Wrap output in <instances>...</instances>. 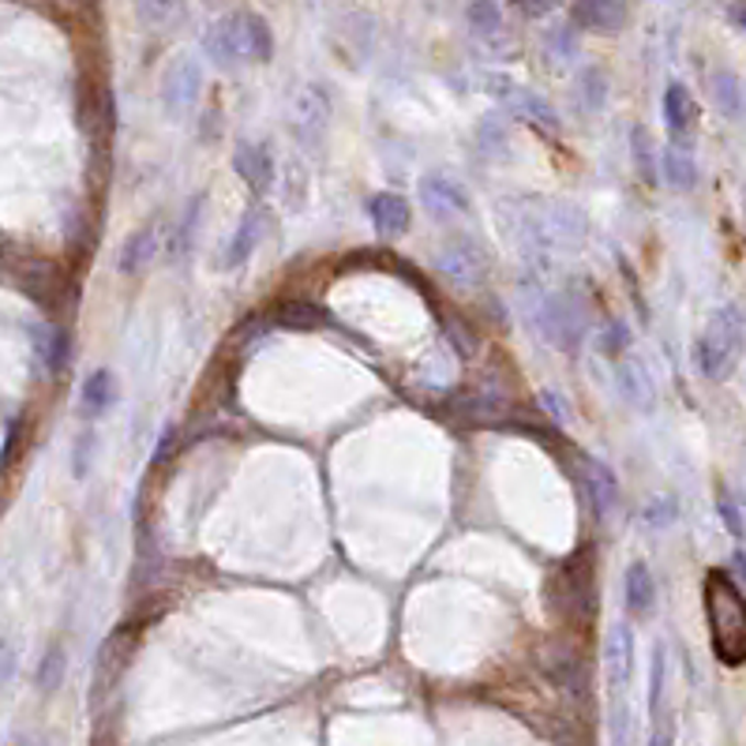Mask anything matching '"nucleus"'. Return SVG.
<instances>
[{
    "label": "nucleus",
    "mask_w": 746,
    "mask_h": 746,
    "mask_svg": "<svg viewBox=\"0 0 746 746\" xmlns=\"http://www.w3.org/2000/svg\"><path fill=\"white\" fill-rule=\"evenodd\" d=\"M334 116L331 87L323 83H300L289 98V132L297 135L300 147H320Z\"/></svg>",
    "instance_id": "nucleus-6"
},
{
    "label": "nucleus",
    "mask_w": 746,
    "mask_h": 746,
    "mask_svg": "<svg viewBox=\"0 0 746 746\" xmlns=\"http://www.w3.org/2000/svg\"><path fill=\"white\" fill-rule=\"evenodd\" d=\"M263 225H267V218H263L259 207H252V211L241 214V222H236V230L230 233V241H225V248H222V270H236L256 256V248L263 241Z\"/></svg>",
    "instance_id": "nucleus-16"
},
{
    "label": "nucleus",
    "mask_w": 746,
    "mask_h": 746,
    "mask_svg": "<svg viewBox=\"0 0 746 746\" xmlns=\"http://www.w3.org/2000/svg\"><path fill=\"white\" fill-rule=\"evenodd\" d=\"M548 676H552L555 682H559L563 690H581L586 668H581V660L567 649V645H559V649H552V653H548Z\"/></svg>",
    "instance_id": "nucleus-27"
},
{
    "label": "nucleus",
    "mask_w": 746,
    "mask_h": 746,
    "mask_svg": "<svg viewBox=\"0 0 746 746\" xmlns=\"http://www.w3.org/2000/svg\"><path fill=\"white\" fill-rule=\"evenodd\" d=\"M570 23L586 34H619L631 23V4L626 0H575Z\"/></svg>",
    "instance_id": "nucleus-12"
},
{
    "label": "nucleus",
    "mask_w": 746,
    "mask_h": 746,
    "mask_svg": "<svg viewBox=\"0 0 746 746\" xmlns=\"http://www.w3.org/2000/svg\"><path fill=\"white\" fill-rule=\"evenodd\" d=\"M116 398H121L116 376L109 368H94L83 379V387H79V413H83L87 421H98V416H105L109 409L116 405Z\"/></svg>",
    "instance_id": "nucleus-22"
},
{
    "label": "nucleus",
    "mask_w": 746,
    "mask_h": 746,
    "mask_svg": "<svg viewBox=\"0 0 746 746\" xmlns=\"http://www.w3.org/2000/svg\"><path fill=\"white\" fill-rule=\"evenodd\" d=\"M368 218L379 236H402L413 225V207L398 192H379L368 199Z\"/></svg>",
    "instance_id": "nucleus-21"
},
{
    "label": "nucleus",
    "mask_w": 746,
    "mask_h": 746,
    "mask_svg": "<svg viewBox=\"0 0 746 746\" xmlns=\"http://www.w3.org/2000/svg\"><path fill=\"white\" fill-rule=\"evenodd\" d=\"M60 676H65V653L60 649H49L38 668V690H57L60 687Z\"/></svg>",
    "instance_id": "nucleus-37"
},
{
    "label": "nucleus",
    "mask_w": 746,
    "mask_h": 746,
    "mask_svg": "<svg viewBox=\"0 0 746 746\" xmlns=\"http://www.w3.org/2000/svg\"><path fill=\"white\" fill-rule=\"evenodd\" d=\"M623 604L631 619H645L653 615V608H657V578H653L649 563L634 559L631 567H626L623 575Z\"/></svg>",
    "instance_id": "nucleus-20"
},
{
    "label": "nucleus",
    "mask_w": 746,
    "mask_h": 746,
    "mask_svg": "<svg viewBox=\"0 0 746 746\" xmlns=\"http://www.w3.org/2000/svg\"><path fill=\"white\" fill-rule=\"evenodd\" d=\"M281 203H286V211H304L308 207V172L304 166H286L281 169Z\"/></svg>",
    "instance_id": "nucleus-29"
},
{
    "label": "nucleus",
    "mask_w": 746,
    "mask_h": 746,
    "mask_svg": "<svg viewBox=\"0 0 746 746\" xmlns=\"http://www.w3.org/2000/svg\"><path fill=\"white\" fill-rule=\"evenodd\" d=\"M702 604L716 660L727 664V668H739V664H746V597L739 581L727 570H709L702 586Z\"/></svg>",
    "instance_id": "nucleus-1"
},
{
    "label": "nucleus",
    "mask_w": 746,
    "mask_h": 746,
    "mask_svg": "<svg viewBox=\"0 0 746 746\" xmlns=\"http://www.w3.org/2000/svg\"><path fill=\"white\" fill-rule=\"evenodd\" d=\"M466 23H469V31L477 34V38H485V42H496L499 34L506 31V20H503V8H499V0H469V4H466Z\"/></svg>",
    "instance_id": "nucleus-25"
},
{
    "label": "nucleus",
    "mask_w": 746,
    "mask_h": 746,
    "mask_svg": "<svg viewBox=\"0 0 746 746\" xmlns=\"http://www.w3.org/2000/svg\"><path fill=\"white\" fill-rule=\"evenodd\" d=\"M604 676H608V687H612L615 694L631 687V679H634V631H631V623H615L612 631H608Z\"/></svg>",
    "instance_id": "nucleus-14"
},
{
    "label": "nucleus",
    "mask_w": 746,
    "mask_h": 746,
    "mask_svg": "<svg viewBox=\"0 0 746 746\" xmlns=\"http://www.w3.org/2000/svg\"><path fill=\"white\" fill-rule=\"evenodd\" d=\"M199 94H203V65H199L192 53H177V57L162 68V83H158L162 109H166L169 121H185L188 113H196Z\"/></svg>",
    "instance_id": "nucleus-7"
},
{
    "label": "nucleus",
    "mask_w": 746,
    "mask_h": 746,
    "mask_svg": "<svg viewBox=\"0 0 746 746\" xmlns=\"http://www.w3.org/2000/svg\"><path fill=\"white\" fill-rule=\"evenodd\" d=\"M649 746H671V735L668 732H660V735H653Z\"/></svg>",
    "instance_id": "nucleus-44"
},
{
    "label": "nucleus",
    "mask_w": 746,
    "mask_h": 746,
    "mask_svg": "<svg viewBox=\"0 0 746 746\" xmlns=\"http://www.w3.org/2000/svg\"><path fill=\"white\" fill-rule=\"evenodd\" d=\"M709 98H713V105L721 109L727 121H739L746 113V90L735 71H724V68L713 71V76H709Z\"/></svg>",
    "instance_id": "nucleus-23"
},
{
    "label": "nucleus",
    "mask_w": 746,
    "mask_h": 746,
    "mask_svg": "<svg viewBox=\"0 0 746 746\" xmlns=\"http://www.w3.org/2000/svg\"><path fill=\"white\" fill-rule=\"evenodd\" d=\"M485 87H488V94L514 116V121L530 124L533 132H541V135H559L563 132L559 109H555L544 94H536V90L522 87V83H514L511 76H488Z\"/></svg>",
    "instance_id": "nucleus-5"
},
{
    "label": "nucleus",
    "mask_w": 746,
    "mask_h": 746,
    "mask_svg": "<svg viewBox=\"0 0 746 746\" xmlns=\"http://www.w3.org/2000/svg\"><path fill=\"white\" fill-rule=\"evenodd\" d=\"M511 4L525 15V20H544V15H552L563 0H511Z\"/></svg>",
    "instance_id": "nucleus-39"
},
{
    "label": "nucleus",
    "mask_w": 746,
    "mask_h": 746,
    "mask_svg": "<svg viewBox=\"0 0 746 746\" xmlns=\"http://www.w3.org/2000/svg\"><path fill=\"white\" fill-rule=\"evenodd\" d=\"M233 169L241 172V180L256 196H267L278 180V158H275V151H270V143H263V140H236Z\"/></svg>",
    "instance_id": "nucleus-11"
},
{
    "label": "nucleus",
    "mask_w": 746,
    "mask_h": 746,
    "mask_svg": "<svg viewBox=\"0 0 746 746\" xmlns=\"http://www.w3.org/2000/svg\"><path fill=\"white\" fill-rule=\"evenodd\" d=\"M90 466H94V435L83 432L76 439V447H71V472L83 480L87 472H90Z\"/></svg>",
    "instance_id": "nucleus-38"
},
{
    "label": "nucleus",
    "mask_w": 746,
    "mask_h": 746,
    "mask_svg": "<svg viewBox=\"0 0 746 746\" xmlns=\"http://www.w3.org/2000/svg\"><path fill=\"white\" fill-rule=\"evenodd\" d=\"M140 4V15L147 23H169L180 15V8H185V0H135Z\"/></svg>",
    "instance_id": "nucleus-36"
},
{
    "label": "nucleus",
    "mask_w": 746,
    "mask_h": 746,
    "mask_svg": "<svg viewBox=\"0 0 746 746\" xmlns=\"http://www.w3.org/2000/svg\"><path fill=\"white\" fill-rule=\"evenodd\" d=\"M660 694H664V649L657 645V653H653V682H649V709L660 705Z\"/></svg>",
    "instance_id": "nucleus-40"
},
{
    "label": "nucleus",
    "mask_w": 746,
    "mask_h": 746,
    "mask_svg": "<svg viewBox=\"0 0 746 746\" xmlns=\"http://www.w3.org/2000/svg\"><path fill=\"white\" fill-rule=\"evenodd\" d=\"M631 342H634V334H631V326H626V320H608L597 334L600 353H604V357H615V360L631 349Z\"/></svg>",
    "instance_id": "nucleus-31"
},
{
    "label": "nucleus",
    "mask_w": 746,
    "mask_h": 746,
    "mask_svg": "<svg viewBox=\"0 0 746 746\" xmlns=\"http://www.w3.org/2000/svg\"><path fill=\"white\" fill-rule=\"evenodd\" d=\"M506 143H511V132H506V121L499 113H491L480 121V147L485 151H506Z\"/></svg>",
    "instance_id": "nucleus-34"
},
{
    "label": "nucleus",
    "mask_w": 746,
    "mask_h": 746,
    "mask_svg": "<svg viewBox=\"0 0 746 746\" xmlns=\"http://www.w3.org/2000/svg\"><path fill=\"white\" fill-rule=\"evenodd\" d=\"M727 20H732V26H739V31L746 34V0H727Z\"/></svg>",
    "instance_id": "nucleus-43"
},
{
    "label": "nucleus",
    "mask_w": 746,
    "mask_h": 746,
    "mask_svg": "<svg viewBox=\"0 0 746 746\" xmlns=\"http://www.w3.org/2000/svg\"><path fill=\"white\" fill-rule=\"evenodd\" d=\"M443 331H447V342L458 349V357H472V353H477L480 338L461 315H447V320H443Z\"/></svg>",
    "instance_id": "nucleus-32"
},
{
    "label": "nucleus",
    "mask_w": 746,
    "mask_h": 746,
    "mask_svg": "<svg viewBox=\"0 0 746 746\" xmlns=\"http://www.w3.org/2000/svg\"><path fill=\"white\" fill-rule=\"evenodd\" d=\"M536 214H541V225L555 244V252L578 248L589 236V214L578 203H570V199H544V203L536 199Z\"/></svg>",
    "instance_id": "nucleus-10"
},
{
    "label": "nucleus",
    "mask_w": 746,
    "mask_h": 746,
    "mask_svg": "<svg viewBox=\"0 0 746 746\" xmlns=\"http://www.w3.org/2000/svg\"><path fill=\"white\" fill-rule=\"evenodd\" d=\"M544 45H548V57H552V60L567 65V60H575V57H578V26H575V23L552 26V31L544 34Z\"/></svg>",
    "instance_id": "nucleus-30"
},
{
    "label": "nucleus",
    "mask_w": 746,
    "mask_h": 746,
    "mask_svg": "<svg viewBox=\"0 0 746 746\" xmlns=\"http://www.w3.org/2000/svg\"><path fill=\"white\" fill-rule=\"evenodd\" d=\"M26 338H31V349L38 357L45 376H60L71 360V338L65 326L57 323H26Z\"/></svg>",
    "instance_id": "nucleus-13"
},
{
    "label": "nucleus",
    "mask_w": 746,
    "mask_h": 746,
    "mask_svg": "<svg viewBox=\"0 0 746 746\" xmlns=\"http://www.w3.org/2000/svg\"><path fill=\"white\" fill-rule=\"evenodd\" d=\"M660 177L668 180L671 188H679V192H690V188L698 185L694 154H690L687 147H676V143H671V147L660 154Z\"/></svg>",
    "instance_id": "nucleus-24"
},
{
    "label": "nucleus",
    "mask_w": 746,
    "mask_h": 746,
    "mask_svg": "<svg viewBox=\"0 0 746 746\" xmlns=\"http://www.w3.org/2000/svg\"><path fill=\"white\" fill-rule=\"evenodd\" d=\"M716 514L724 517V525H727V533H732V536H743L746 533V517H743L739 503H735L732 491H727V488L716 491Z\"/></svg>",
    "instance_id": "nucleus-35"
},
{
    "label": "nucleus",
    "mask_w": 746,
    "mask_h": 746,
    "mask_svg": "<svg viewBox=\"0 0 746 746\" xmlns=\"http://www.w3.org/2000/svg\"><path fill=\"white\" fill-rule=\"evenodd\" d=\"M533 315H536V326H541V334L555 345V349H563V353L581 349L589 323H586V304H581L578 293H570V289H559V293L536 297Z\"/></svg>",
    "instance_id": "nucleus-4"
},
{
    "label": "nucleus",
    "mask_w": 746,
    "mask_h": 746,
    "mask_svg": "<svg viewBox=\"0 0 746 746\" xmlns=\"http://www.w3.org/2000/svg\"><path fill=\"white\" fill-rule=\"evenodd\" d=\"M676 517H679V506H676V499H671V496H657V499H649V503L642 506L645 530H668Z\"/></svg>",
    "instance_id": "nucleus-33"
},
{
    "label": "nucleus",
    "mask_w": 746,
    "mask_h": 746,
    "mask_svg": "<svg viewBox=\"0 0 746 746\" xmlns=\"http://www.w3.org/2000/svg\"><path fill=\"white\" fill-rule=\"evenodd\" d=\"M615 387H619V394H623V402L642 409V413H649L653 402H657V387H653L649 368H645L642 360L626 357V353L615 360Z\"/></svg>",
    "instance_id": "nucleus-17"
},
{
    "label": "nucleus",
    "mask_w": 746,
    "mask_h": 746,
    "mask_svg": "<svg viewBox=\"0 0 746 746\" xmlns=\"http://www.w3.org/2000/svg\"><path fill=\"white\" fill-rule=\"evenodd\" d=\"M166 248V233H162L158 222L143 225V230H135L129 241H124L121 248V275H143V270L151 267L154 259H158V252Z\"/></svg>",
    "instance_id": "nucleus-19"
},
{
    "label": "nucleus",
    "mask_w": 746,
    "mask_h": 746,
    "mask_svg": "<svg viewBox=\"0 0 746 746\" xmlns=\"http://www.w3.org/2000/svg\"><path fill=\"white\" fill-rule=\"evenodd\" d=\"M664 129H668L676 147L690 143V135L698 129V102L690 94V87L668 83V90H664Z\"/></svg>",
    "instance_id": "nucleus-15"
},
{
    "label": "nucleus",
    "mask_w": 746,
    "mask_h": 746,
    "mask_svg": "<svg viewBox=\"0 0 746 746\" xmlns=\"http://www.w3.org/2000/svg\"><path fill=\"white\" fill-rule=\"evenodd\" d=\"M15 664H20V653H15V645L8 642V638H0V687H4V682L15 676Z\"/></svg>",
    "instance_id": "nucleus-41"
},
{
    "label": "nucleus",
    "mask_w": 746,
    "mask_h": 746,
    "mask_svg": "<svg viewBox=\"0 0 746 746\" xmlns=\"http://www.w3.org/2000/svg\"><path fill=\"white\" fill-rule=\"evenodd\" d=\"M581 485H586L589 506H593L597 517H608L619 506V477L608 461H600V458L581 461Z\"/></svg>",
    "instance_id": "nucleus-18"
},
{
    "label": "nucleus",
    "mask_w": 746,
    "mask_h": 746,
    "mask_svg": "<svg viewBox=\"0 0 746 746\" xmlns=\"http://www.w3.org/2000/svg\"><path fill=\"white\" fill-rule=\"evenodd\" d=\"M416 199H421V207L427 214L435 218V222H454V218H466L472 199L466 188L458 185V180L450 177V172H424L421 177V188H416Z\"/></svg>",
    "instance_id": "nucleus-9"
},
{
    "label": "nucleus",
    "mask_w": 746,
    "mask_h": 746,
    "mask_svg": "<svg viewBox=\"0 0 746 746\" xmlns=\"http://www.w3.org/2000/svg\"><path fill=\"white\" fill-rule=\"evenodd\" d=\"M207 53L218 68H241V65H267L275 57V31L259 12L236 8L225 12L207 26Z\"/></svg>",
    "instance_id": "nucleus-2"
},
{
    "label": "nucleus",
    "mask_w": 746,
    "mask_h": 746,
    "mask_svg": "<svg viewBox=\"0 0 746 746\" xmlns=\"http://www.w3.org/2000/svg\"><path fill=\"white\" fill-rule=\"evenodd\" d=\"M541 402L548 405V413H552L559 424H570V409H567V398H563V394H555V390H544Z\"/></svg>",
    "instance_id": "nucleus-42"
},
{
    "label": "nucleus",
    "mask_w": 746,
    "mask_h": 746,
    "mask_svg": "<svg viewBox=\"0 0 746 746\" xmlns=\"http://www.w3.org/2000/svg\"><path fill=\"white\" fill-rule=\"evenodd\" d=\"M435 267L439 275L458 289H477L485 286L488 278V256L477 241L469 236H458V241H447L439 252H435Z\"/></svg>",
    "instance_id": "nucleus-8"
},
{
    "label": "nucleus",
    "mask_w": 746,
    "mask_h": 746,
    "mask_svg": "<svg viewBox=\"0 0 746 746\" xmlns=\"http://www.w3.org/2000/svg\"><path fill=\"white\" fill-rule=\"evenodd\" d=\"M575 94L586 113H600L608 102V76L600 68H581L578 83H575Z\"/></svg>",
    "instance_id": "nucleus-28"
},
{
    "label": "nucleus",
    "mask_w": 746,
    "mask_h": 746,
    "mask_svg": "<svg viewBox=\"0 0 746 746\" xmlns=\"http://www.w3.org/2000/svg\"><path fill=\"white\" fill-rule=\"evenodd\" d=\"M746 349V320L735 304H721L713 315H709L702 338L694 345V360L698 371L709 379V383H724L732 379V371L739 368Z\"/></svg>",
    "instance_id": "nucleus-3"
},
{
    "label": "nucleus",
    "mask_w": 746,
    "mask_h": 746,
    "mask_svg": "<svg viewBox=\"0 0 746 746\" xmlns=\"http://www.w3.org/2000/svg\"><path fill=\"white\" fill-rule=\"evenodd\" d=\"M631 154H634V169H638V177L645 180V185H657L660 180V154H657V147H653L649 129H642V124L631 132Z\"/></svg>",
    "instance_id": "nucleus-26"
}]
</instances>
